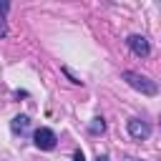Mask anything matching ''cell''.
<instances>
[{
	"label": "cell",
	"instance_id": "cell-1",
	"mask_svg": "<svg viewBox=\"0 0 161 161\" xmlns=\"http://www.w3.org/2000/svg\"><path fill=\"white\" fill-rule=\"evenodd\" d=\"M123 80H126L133 91H138V93H143V96H156V93H158L156 83H153V80H148L146 75L136 73V70H123Z\"/></svg>",
	"mask_w": 161,
	"mask_h": 161
},
{
	"label": "cell",
	"instance_id": "cell-2",
	"mask_svg": "<svg viewBox=\"0 0 161 161\" xmlns=\"http://www.w3.org/2000/svg\"><path fill=\"white\" fill-rule=\"evenodd\" d=\"M33 143H35L40 151H50V148H55V133H53L50 128H38V131L33 133Z\"/></svg>",
	"mask_w": 161,
	"mask_h": 161
},
{
	"label": "cell",
	"instance_id": "cell-3",
	"mask_svg": "<svg viewBox=\"0 0 161 161\" xmlns=\"http://www.w3.org/2000/svg\"><path fill=\"white\" fill-rule=\"evenodd\" d=\"M128 133L141 141V138H148V136H151V126L143 123V121H138V118H131V121H128Z\"/></svg>",
	"mask_w": 161,
	"mask_h": 161
},
{
	"label": "cell",
	"instance_id": "cell-4",
	"mask_svg": "<svg viewBox=\"0 0 161 161\" xmlns=\"http://www.w3.org/2000/svg\"><path fill=\"white\" fill-rule=\"evenodd\" d=\"M126 43H128V48H131L136 55H148V50H151V48H148V40H146L143 35H128Z\"/></svg>",
	"mask_w": 161,
	"mask_h": 161
},
{
	"label": "cell",
	"instance_id": "cell-5",
	"mask_svg": "<svg viewBox=\"0 0 161 161\" xmlns=\"http://www.w3.org/2000/svg\"><path fill=\"white\" fill-rule=\"evenodd\" d=\"M28 126H30L28 116H15V118H13V123H10V128H13L15 133H25V131H28Z\"/></svg>",
	"mask_w": 161,
	"mask_h": 161
},
{
	"label": "cell",
	"instance_id": "cell-6",
	"mask_svg": "<svg viewBox=\"0 0 161 161\" xmlns=\"http://www.w3.org/2000/svg\"><path fill=\"white\" fill-rule=\"evenodd\" d=\"M103 128H106L103 118H93V123H91V131H93V133H103Z\"/></svg>",
	"mask_w": 161,
	"mask_h": 161
},
{
	"label": "cell",
	"instance_id": "cell-7",
	"mask_svg": "<svg viewBox=\"0 0 161 161\" xmlns=\"http://www.w3.org/2000/svg\"><path fill=\"white\" fill-rule=\"evenodd\" d=\"M73 158H75V161H86V158H83V151H75V156H73Z\"/></svg>",
	"mask_w": 161,
	"mask_h": 161
},
{
	"label": "cell",
	"instance_id": "cell-8",
	"mask_svg": "<svg viewBox=\"0 0 161 161\" xmlns=\"http://www.w3.org/2000/svg\"><path fill=\"white\" fill-rule=\"evenodd\" d=\"M123 161H138V158H133V156H126V158H123Z\"/></svg>",
	"mask_w": 161,
	"mask_h": 161
},
{
	"label": "cell",
	"instance_id": "cell-9",
	"mask_svg": "<svg viewBox=\"0 0 161 161\" xmlns=\"http://www.w3.org/2000/svg\"><path fill=\"white\" fill-rule=\"evenodd\" d=\"M96 161H108V158H106V156H98V158H96Z\"/></svg>",
	"mask_w": 161,
	"mask_h": 161
}]
</instances>
